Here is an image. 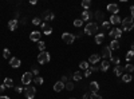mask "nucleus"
I'll use <instances>...</instances> for the list:
<instances>
[{"label": "nucleus", "mask_w": 134, "mask_h": 99, "mask_svg": "<svg viewBox=\"0 0 134 99\" xmlns=\"http://www.w3.org/2000/svg\"><path fill=\"white\" fill-rule=\"evenodd\" d=\"M20 23H21V24H26V23H27V19H26V18H23V19H21V21H20Z\"/></svg>", "instance_id": "47"}, {"label": "nucleus", "mask_w": 134, "mask_h": 99, "mask_svg": "<svg viewBox=\"0 0 134 99\" xmlns=\"http://www.w3.org/2000/svg\"><path fill=\"white\" fill-rule=\"evenodd\" d=\"M38 47H39L40 52H43V51H44V48H46V43H44V42H40V40H39V44H38Z\"/></svg>", "instance_id": "33"}, {"label": "nucleus", "mask_w": 134, "mask_h": 99, "mask_svg": "<svg viewBox=\"0 0 134 99\" xmlns=\"http://www.w3.org/2000/svg\"><path fill=\"white\" fill-rule=\"evenodd\" d=\"M70 99H75V98H70Z\"/></svg>", "instance_id": "51"}, {"label": "nucleus", "mask_w": 134, "mask_h": 99, "mask_svg": "<svg viewBox=\"0 0 134 99\" xmlns=\"http://www.w3.org/2000/svg\"><path fill=\"white\" fill-rule=\"evenodd\" d=\"M50 60H51V56H50V54L46 52V51H43V52H40V54L38 55V62H39L40 64H46V63H48Z\"/></svg>", "instance_id": "2"}, {"label": "nucleus", "mask_w": 134, "mask_h": 99, "mask_svg": "<svg viewBox=\"0 0 134 99\" xmlns=\"http://www.w3.org/2000/svg\"><path fill=\"white\" fill-rule=\"evenodd\" d=\"M0 99H9V98H8V96H4V95H3V96H0Z\"/></svg>", "instance_id": "49"}, {"label": "nucleus", "mask_w": 134, "mask_h": 99, "mask_svg": "<svg viewBox=\"0 0 134 99\" xmlns=\"http://www.w3.org/2000/svg\"><path fill=\"white\" fill-rule=\"evenodd\" d=\"M110 36H114L115 38V40H118L119 38H121V34H122V30L121 28H114V30H111L110 32Z\"/></svg>", "instance_id": "7"}, {"label": "nucleus", "mask_w": 134, "mask_h": 99, "mask_svg": "<svg viewBox=\"0 0 134 99\" xmlns=\"http://www.w3.org/2000/svg\"><path fill=\"white\" fill-rule=\"evenodd\" d=\"M67 79H69V75H63V76H62V82H63V83L67 82Z\"/></svg>", "instance_id": "44"}, {"label": "nucleus", "mask_w": 134, "mask_h": 99, "mask_svg": "<svg viewBox=\"0 0 134 99\" xmlns=\"http://www.w3.org/2000/svg\"><path fill=\"white\" fill-rule=\"evenodd\" d=\"M8 28H9L11 31H15V30L18 28V20H16V19L9 20V21H8Z\"/></svg>", "instance_id": "13"}, {"label": "nucleus", "mask_w": 134, "mask_h": 99, "mask_svg": "<svg viewBox=\"0 0 134 99\" xmlns=\"http://www.w3.org/2000/svg\"><path fill=\"white\" fill-rule=\"evenodd\" d=\"M107 11H109V12H111V14H113V15H117V12H118V5L117 4H109L107 5Z\"/></svg>", "instance_id": "10"}, {"label": "nucleus", "mask_w": 134, "mask_h": 99, "mask_svg": "<svg viewBox=\"0 0 134 99\" xmlns=\"http://www.w3.org/2000/svg\"><path fill=\"white\" fill-rule=\"evenodd\" d=\"M109 47H110L111 51H113V50H118V48L121 47V44H119V42H118V40L114 39V40H111V42H110V46H109Z\"/></svg>", "instance_id": "17"}, {"label": "nucleus", "mask_w": 134, "mask_h": 99, "mask_svg": "<svg viewBox=\"0 0 134 99\" xmlns=\"http://www.w3.org/2000/svg\"><path fill=\"white\" fill-rule=\"evenodd\" d=\"M72 78H74L75 80H81V79H82V74H81L79 71H76V72H74Z\"/></svg>", "instance_id": "27"}, {"label": "nucleus", "mask_w": 134, "mask_h": 99, "mask_svg": "<svg viewBox=\"0 0 134 99\" xmlns=\"http://www.w3.org/2000/svg\"><path fill=\"white\" fill-rule=\"evenodd\" d=\"M90 75H91V70H90V67H88V68L85 71V76H87V78H88Z\"/></svg>", "instance_id": "40"}, {"label": "nucleus", "mask_w": 134, "mask_h": 99, "mask_svg": "<svg viewBox=\"0 0 134 99\" xmlns=\"http://www.w3.org/2000/svg\"><path fill=\"white\" fill-rule=\"evenodd\" d=\"M122 80H124V82H130L131 80V74H126V75H124V76H122Z\"/></svg>", "instance_id": "30"}, {"label": "nucleus", "mask_w": 134, "mask_h": 99, "mask_svg": "<svg viewBox=\"0 0 134 99\" xmlns=\"http://www.w3.org/2000/svg\"><path fill=\"white\" fill-rule=\"evenodd\" d=\"M124 70H125L127 74H131V72L134 71V66L129 63V64H126V66H125V68H124Z\"/></svg>", "instance_id": "23"}, {"label": "nucleus", "mask_w": 134, "mask_h": 99, "mask_svg": "<svg viewBox=\"0 0 134 99\" xmlns=\"http://www.w3.org/2000/svg\"><path fill=\"white\" fill-rule=\"evenodd\" d=\"M88 96H90V95H88V94H85V95H83V98H82V99H88Z\"/></svg>", "instance_id": "48"}, {"label": "nucleus", "mask_w": 134, "mask_h": 99, "mask_svg": "<svg viewBox=\"0 0 134 99\" xmlns=\"http://www.w3.org/2000/svg\"><path fill=\"white\" fill-rule=\"evenodd\" d=\"M82 24H83L82 19H76V20H74V26H75V27H81Z\"/></svg>", "instance_id": "35"}, {"label": "nucleus", "mask_w": 134, "mask_h": 99, "mask_svg": "<svg viewBox=\"0 0 134 99\" xmlns=\"http://www.w3.org/2000/svg\"><path fill=\"white\" fill-rule=\"evenodd\" d=\"M90 99H103V98L100 96L99 94H97V92H91L90 94Z\"/></svg>", "instance_id": "32"}, {"label": "nucleus", "mask_w": 134, "mask_h": 99, "mask_svg": "<svg viewBox=\"0 0 134 99\" xmlns=\"http://www.w3.org/2000/svg\"><path fill=\"white\" fill-rule=\"evenodd\" d=\"M90 5H91L90 0H83V2H82V7H83L85 9H88V8H90Z\"/></svg>", "instance_id": "25"}, {"label": "nucleus", "mask_w": 134, "mask_h": 99, "mask_svg": "<svg viewBox=\"0 0 134 99\" xmlns=\"http://www.w3.org/2000/svg\"><path fill=\"white\" fill-rule=\"evenodd\" d=\"M103 39H105V35H103V34H98V35L95 36V43H98V44H99V43L103 42Z\"/></svg>", "instance_id": "24"}, {"label": "nucleus", "mask_w": 134, "mask_h": 99, "mask_svg": "<svg viewBox=\"0 0 134 99\" xmlns=\"http://www.w3.org/2000/svg\"><path fill=\"white\" fill-rule=\"evenodd\" d=\"M62 40L64 43H67V44H71V43H74V40H75V35L70 34V32H64V34L62 35Z\"/></svg>", "instance_id": "5"}, {"label": "nucleus", "mask_w": 134, "mask_h": 99, "mask_svg": "<svg viewBox=\"0 0 134 99\" xmlns=\"http://www.w3.org/2000/svg\"><path fill=\"white\" fill-rule=\"evenodd\" d=\"M5 89H7V87H5L4 84H0V95H2V94L4 92V90H5Z\"/></svg>", "instance_id": "42"}, {"label": "nucleus", "mask_w": 134, "mask_h": 99, "mask_svg": "<svg viewBox=\"0 0 134 99\" xmlns=\"http://www.w3.org/2000/svg\"><path fill=\"white\" fill-rule=\"evenodd\" d=\"M79 67L82 68V70H87L88 68V62H81V64H79Z\"/></svg>", "instance_id": "31"}, {"label": "nucleus", "mask_w": 134, "mask_h": 99, "mask_svg": "<svg viewBox=\"0 0 134 99\" xmlns=\"http://www.w3.org/2000/svg\"><path fill=\"white\" fill-rule=\"evenodd\" d=\"M9 64L12 66L14 68H18L19 66H20V59H18V58H11V59H9Z\"/></svg>", "instance_id": "15"}, {"label": "nucleus", "mask_w": 134, "mask_h": 99, "mask_svg": "<svg viewBox=\"0 0 134 99\" xmlns=\"http://www.w3.org/2000/svg\"><path fill=\"white\" fill-rule=\"evenodd\" d=\"M3 56H4L5 59H11V52H9L8 48H5V50L3 51Z\"/></svg>", "instance_id": "28"}, {"label": "nucleus", "mask_w": 134, "mask_h": 99, "mask_svg": "<svg viewBox=\"0 0 134 99\" xmlns=\"http://www.w3.org/2000/svg\"><path fill=\"white\" fill-rule=\"evenodd\" d=\"M31 82H32V74L31 72H24L21 75V83L24 86H28Z\"/></svg>", "instance_id": "6"}, {"label": "nucleus", "mask_w": 134, "mask_h": 99, "mask_svg": "<svg viewBox=\"0 0 134 99\" xmlns=\"http://www.w3.org/2000/svg\"><path fill=\"white\" fill-rule=\"evenodd\" d=\"M114 74L121 76L122 74H124V67H121V66H115V68H114Z\"/></svg>", "instance_id": "21"}, {"label": "nucleus", "mask_w": 134, "mask_h": 99, "mask_svg": "<svg viewBox=\"0 0 134 99\" xmlns=\"http://www.w3.org/2000/svg\"><path fill=\"white\" fill-rule=\"evenodd\" d=\"M133 58H134V51H131V50H130V51L126 54V60L129 62V60H131Z\"/></svg>", "instance_id": "29"}, {"label": "nucleus", "mask_w": 134, "mask_h": 99, "mask_svg": "<svg viewBox=\"0 0 134 99\" xmlns=\"http://www.w3.org/2000/svg\"><path fill=\"white\" fill-rule=\"evenodd\" d=\"M111 62H113L114 64H117V66H119V63H121V60L118 59V58H113V56H111V59H110Z\"/></svg>", "instance_id": "39"}, {"label": "nucleus", "mask_w": 134, "mask_h": 99, "mask_svg": "<svg viewBox=\"0 0 134 99\" xmlns=\"http://www.w3.org/2000/svg\"><path fill=\"white\" fill-rule=\"evenodd\" d=\"M99 59H100V55H99V54H94V55H91V56H90L88 62H90L91 64H97V63L99 62Z\"/></svg>", "instance_id": "14"}, {"label": "nucleus", "mask_w": 134, "mask_h": 99, "mask_svg": "<svg viewBox=\"0 0 134 99\" xmlns=\"http://www.w3.org/2000/svg\"><path fill=\"white\" fill-rule=\"evenodd\" d=\"M15 91H16V92H19V94H20V92H21V91H23V89H21V87H15Z\"/></svg>", "instance_id": "45"}, {"label": "nucleus", "mask_w": 134, "mask_h": 99, "mask_svg": "<svg viewBox=\"0 0 134 99\" xmlns=\"http://www.w3.org/2000/svg\"><path fill=\"white\" fill-rule=\"evenodd\" d=\"M121 23V18L118 15H111L110 16V24H119Z\"/></svg>", "instance_id": "16"}, {"label": "nucleus", "mask_w": 134, "mask_h": 99, "mask_svg": "<svg viewBox=\"0 0 134 99\" xmlns=\"http://www.w3.org/2000/svg\"><path fill=\"white\" fill-rule=\"evenodd\" d=\"M42 28H43V34H46V35H51V32H52V27L47 23H42L40 24Z\"/></svg>", "instance_id": "8"}, {"label": "nucleus", "mask_w": 134, "mask_h": 99, "mask_svg": "<svg viewBox=\"0 0 134 99\" xmlns=\"http://www.w3.org/2000/svg\"><path fill=\"white\" fill-rule=\"evenodd\" d=\"M90 12L88 11H83L82 12V21H88V19H90Z\"/></svg>", "instance_id": "20"}, {"label": "nucleus", "mask_w": 134, "mask_h": 99, "mask_svg": "<svg viewBox=\"0 0 134 99\" xmlns=\"http://www.w3.org/2000/svg\"><path fill=\"white\" fill-rule=\"evenodd\" d=\"M64 89V83L60 80V82H57L54 84V91H57V92H60L62 90Z\"/></svg>", "instance_id": "11"}, {"label": "nucleus", "mask_w": 134, "mask_h": 99, "mask_svg": "<svg viewBox=\"0 0 134 99\" xmlns=\"http://www.w3.org/2000/svg\"><path fill=\"white\" fill-rule=\"evenodd\" d=\"M102 56H103L105 59H111V50H110V47H105V48H103Z\"/></svg>", "instance_id": "12"}, {"label": "nucleus", "mask_w": 134, "mask_h": 99, "mask_svg": "<svg viewBox=\"0 0 134 99\" xmlns=\"http://www.w3.org/2000/svg\"><path fill=\"white\" fill-rule=\"evenodd\" d=\"M3 84H4L5 87H14V80L11 79V78H5Z\"/></svg>", "instance_id": "22"}, {"label": "nucleus", "mask_w": 134, "mask_h": 99, "mask_svg": "<svg viewBox=\"0 0 134 99\" xmlns=\"http://www.w3.org/2000/svg\"><path fill=\"white\" fill-rule=\"evenodd\" d=\"M64 89H67L69 91H72V90H74V83H72V82H67V83L64 84Z\"/></svg>", "instance_id": "26"}, {"label": "nucleus", "mask_w": 134, "mask_h": 99, "mask_svg": "<svg viewBox=\"0 0 134 99\" xmlns=\"http://www.w3.org/2000/svg\"><path fill=\"white\" fill-rule=\"evenodd\" d=\"M95 18H97V20H103V14L100 12V11H97V12H95Z\"/></svg>", "instance_id": "34"}, {"label": "nucleus", "mask_w": 134, "mask_h": 99, "mask_svg": "<svg viewBox=\"0 0 134 99\" xmlns=\"http://www.w3.org/2000/svg\"><path fill=\"white\" fill-rule=\"evenodd\" d=\"M30 39H31L32 42H39V40H40V32H39V31H34V32H31Z\"/></svg>", "instance_id": "9"}, {"label": "nucleus", "mask_w": 134, "mask_h": 99, "mask_svg": "<svg viewBox=\"0 0 134 99\" xmlns=\"http://www.w3.org/2000/svg\"><path fill=\"white\" fill-rule=\"evenodd\" d=\"M133 18L131 16H127V18H125L124 20H122V27H124V30H126V31H131L133 30V27H134V23H133Z\"/></svg>", "instance_id": "1"}, {"label": "nucleus", "mask_w": 134, "mask_h": 99, "mask_svg": "<svg viewBox=\"0 0 134 99\" xmlns=\"http://www.w3.org/2000/svg\"><path fill=\"white\" fill-rule=\"evenodd\" d=\"M32 23L35 24V26H39V24H42V20H40L39 18H35V19L32 20Z\"/></svg>", "instance_id": "38"}, {"label": "nucleus", "mask_w": 134, "mask_h": 99, "mask_svg": "<svg viewBox=\"0 0 134 99\" xmlns=\"http://www.w3.org/2000/svg\"><path fill=\"white\" fill-rule=\"evenodd\" d=\"M31 74H32V75H38V74H39V70L34 67V68H32V71H31Z\"/></svg>", "instance_id": "43"}, {"label": "nucleus", "mask_w": 134, "mask_h": 99, "mask_svg": "<svg viewBox=\"0 0 134 99\" xmlns=\"http://www.w3.org/2000/svg\"><path fill=\"white\" fill-rule=\"evenodd\" d=\"M90 70H91V72H97V71H98L99 68L97 67V66H94V64H93V66H91V67H90Z\"/></svg>", "instance_id": "41"}, {"label": "nucleus", "mask_w": 134, "mask_h": 99, "mask_svg": "<svg viewBox=\"0 0 134 99\" xmlns=\"http://www.w3.org/2000/svg\"><path fill=\"white\" fill-rule=\"evenodd\" d=\"M24 94H26L27 99H34V98H35V94H36L35 87H34V86H28V87H26Z\"/></svg>", "instance_id": "4"}, {"label": "nucleus", "mask_w": 134, "mask_h": 99, "mask_svg": "<svg viewBox=\"0 0 134 99\" xmlns=\"http://www.w3.org/2000/svg\"><path fill=\"white\" fill-rule=\"evenodd\" d=\"M131 51H134V43H133V44H131Z\"/></svg>", "instance_id": "50"}, {"label": "nucleus", "mask_w": 134, "mask_h": 99, "mask_svg": "<svg viewBox=\"0 0 134 99\" xmlns=\"http://www.w3.org/2000/svg\"><path fill=\"white\" fill-rule=\"evenodd\" d=\"M88 87H90L91 92H98V90H99V84L97 82H91L90 84H88Z\"/></svg>", "instance_id": "19"}, {"label": "nucleus", "mask_w": 134, "mask_h": 99, "mask_svg": "<svg viewBox=\"0 0 134 99\" xmlns=\"http://www.w3.org/2000/svg\"><path fill=\"white\" fill-rule=\"evenodd\" d=\"M110 28V21H103L102 23V30H109Z\"/></svg>", "instance_id": "36"}, {"label": "nucleus", "mask_w": 134, "mask_h": 99, "mask_svg": "<svg viewBox=\"0 0 134 99\" xmlns=\"http://www.w3.org/2000/svg\"><path fill=\"white\" fill-rule=\"evenodd\" d=\"M97 31H98V24L94 23V21L88 23L85 27V34H87V35H91V34H94V32H97Z\"/></svg>", "instance_id": "3"}, {"label": "nucleus", "mask_w": 134, "mask_h": 99, "mask_svg": "<svg viewBox=\"0 0 134 99\" xmlns=\"http://www.w3.org/2000/svg\"><path fill=\"white\" fill-rule=\"evenodd\" d=\"M34 82H35V84H42L43 83V78H42V76H36Z\"/></svg>", "instance_id": "37"}, {"label": "nucleus", "mask_w": 134, "mask_h": 99, "mask_svg": "<svg viewBox=\"0 0 134 99\" xmlns=\"http://www.w3.org/2000/svg\"><path fill=\"white\" fill-rule=\"evenodd\" d=\"M130 11H131V18L134 19V5H131V7H130Z\"/></svg>", "instance_id": "46"}, {"label": "nucleus", "mask_w": 134, "mask_h": 99, "mask_svg": "<svg viewBox=\"0 0 134 99\" xmlns=\"http://www.w3.org/2000/svg\"><path fill=\"white\" fill-rule=\"evenodd\" d=\"M109 67H110V62L109 60H103L102 63H100V71H103V72H106L107 70H109Z\"/></svg>", "instance_id": "18"}]
</instances>
